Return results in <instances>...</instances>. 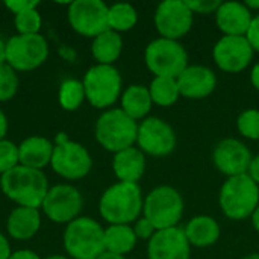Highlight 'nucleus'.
<instances>
[{
	"instance_id": "obj_1",
	"label": "nucleus",
	"mask_w": 259,
	"mask_h": 259,
	"mask_svg": "<svg viewBox=\"0 0 259 259\" xmlns=\"http://www.w3.org/2000/svg\"><path fill=\"white\" fill-rule=\"evenodd\" d=\"M144 197L138 184L117 182L99 200V214L109 225H132L143 215Z\"/></svg>"
},
{
	"instance_id": "obj_2",
	"label": "nucleus",
	"mask_w": 259,
	"mask_h": 259,
	"mask_svg": "<svg viewBox=\"0 0 259 259\" xmlns=\"http://www.w3.org/2000/svg\"><path fill=\"white\" fill-rule=\"evenodd\" d=\"M0 188L18 206L41 209L50 187L42 170L18 165L0 176Z\"/></svg>"
},
{
	"instance_id": "obj_3",
	"label": "nucleus",
	"mask_w": 259,
	"mask_h": 259,
	"mask_svg": "<svg viewBox=\"0 0 259 259\" xmlns=\"http://www.w3.org/2000/svg\"><path fill=\"white\" fill-rule=\"evenodd\" d=\"M64 249L71 259H97L105 252V228L91 217L80 215L64 231Z\"/></svg>"
},
{
	"instance_id": "obj_4",
	"label": "nucleus",
	"mask_w": 259,
	"mask_h": 259,
	"mask_svg": "<svg viewBox=\"0 0 259 259\" xmlns=\"http://www.w3.org/2000/svg\"><path fill=\"white\" fill-rule=\"evenodd\" d=\"M138 121L126 115L120 108L103 111L94 126L96 141L108 152L117 153L137 144Z\"/></svg>"
},
{
	"instance_id": "obj_5",
	"label": "nucleus",
	"mask_w": 259,
	"mask_h": 259,
	"mask_svg": "<svg viewBox=\"0 0 259 259\" xmlns=\"http://www.w3.org/2000/svg\"><path fill=\"white\" fill-rule=\"evenodd\" d=\"M219 205L229 220H247L258 208L259 185L250 179L249 175L228 178L220 188Z\"/></svg>"
},
{
	"instance_id": "obj_6",
	"label": "nucleus",
	"mask_w": 259,
	"mask_h": 259,
	"mask_svg": "<svg viewBox=\"0 0 259 259\" xmlns=\"http://www.w3.org/2000/svg\"><path fill=\"white\" fill-rule=\"evenodd\" d=\"M185 209L182 194L170 185L155 187L146 197L143 205V217H146L156 231L179 226Z\"/></svg>"
},
{
	"instance_id": "obj_7",
	"label": "nucleus",
	"mask_w": 259,
	"mask_h": 259,
	"mask_svg": "<svg viewBox=\"0 0 259 259\" xmlns=\"http://www.w3.org/2000/svg\"><path fill=\"white\" fill-rule=\"evenodd\" d=\"M87 102L97 109H111L123 93V79L114 65L94 64L82 79Z\"/></svg>"
},
{
	"instance_id": "obj_8",
	"label": "nucleus",
	"mask_w": 259,
	"mask_h": 259,
	"mask_svg": "<svg viewBox=\"0 0 259 259\" xmlns=\"http://www.w3.org/2000/svg\"><path fill=\"white\" fill-rule=\"evenodd\" d=\"M50 167L58 176L67 181H79L90 175L93 158L85 146L70 140L67 134L59 132L53 143Z\"/></svg>"
},
{
	"instance_id": "obj_9",
	"label": "nucleus",
	"mask_w": 259,
	"mask_h": 259,
	"mask_svg": "<svg viewBox=\"0 0 259 259\" xmlns=\"http://www.w3.org/2000/svg\"><path fill=\"white\" fill-rule=\"evenodd\" d=\"M144 62L153 77H178L190 65L185 47L179 41L161 36L146 46Z\"/></svg>"
},
{
	"instance_id": "obj_10",
	"label": "nucleus",
	"mask_w": 259,
	"mask_h": 259,
	"mask_svg": "<svg viewBox=\"0 0 259 259\" xmlns=\"http://www.w3.org/2000/svg\"><path fill=\"white\" fill-rule=\"evenodd\" d=\"M49 56L47 39L41 33L35 35H14L8 39L6 64L17 73L32 71L41 67Z\"/></svg>"
},
{
	"instance_id": "obj_11",
	"label": "nucleus",
	"mask_w": 259,
	"mask_h": 259,
	"mask_svg": "<svg viewBox=\"0 0 259 259\" xmlns=\"http://www.w3.org/2000/svg\"><path fill=\"white\" fill-rule=\"evenodd\" d=\"M176 132L170 123L159 117L149 115L138 123L137 147L149 156L165 158L176 149Z\"/></svg>"
},
{
	"instance_id": "obj_12",
	"label": "nucleus",
	"mask_w": 259,
	"mask_h": 259,
	"mask_svg": "<svg viewBox=\"0 0 259 259\" xmlns=\"http://www.w3.org/2000/svg\"><path fill=\"white\" fill-rule=\"evenodd\" d=\"M108 5L102 0H74L68 3L67 18L71 29L88 38L108 30Z\"/></svg>"
},
{
	"instance_id": "obj_13",
	"label": "nucleus",
	"mask_w": 259,
	"mask_h": 259,
	"mask_svg": "<svg viewBox=\"0 0 259 259\" xmlns=\"http://www.w3.org/2000/svg\"><path fill=\"white\" fill-rule=\"evenodd\" d=\"M83 206V199L80 191L70 184H59L50 187L47 196L41 205V211L47 219L58 225H68L77 217Z\"/></svg>"
},
{
	"instance_id": "obj_14",
	"label": "nucleus",
	"mask_w": 259,
	"mask_h": 259,
	"mask_svg": "<svg viewBox=\"0 0 259 259\" xmlns=\"http://www.w3.org/2000/svg\"><path fill=\"white\" fill-rule=\"evenodd\" d=\"M194 14L185 0H164L155 11V27L161 38L179 41L193 27Z\"/></svg>"
},
{
	"instance_id": "obj_15",
	"label": "nucleus",
	"mask_w": 259,
	"mask_h": 259,
	"mask_svg": "<svg viewBox=\"0 0 259 259\" xmlns=\"http://www.w3.org/2000/svg\"><path fill=\"white\" fill-rule=\"evenodd\" d=\"M255 50L246 36L223 35L212 49L215 65L225 73H241L253 61Z\"/></svg>"
},
{
	"instance_id": "obj_16",
	"label": "nucleus",
	"mask_w": 259,
	"mask_h": 259,
	"mask_svg": "<svg viewBox=\"0 0 259 259\" xmlns=\"http://www.w3.org/2000/svg\"><path fill=\"white\" fill-rule=\"evenodd\" d=\"M252 158L249 147L237 138H225L212 150V162L226 179L247 175Z\"/></svg>"
},
{
	"instance_id": "obj_17",
	"label": "nucleus",
	"mask_w": 259,
	"mask_h": 259,
	"mask_svg": "<svg viewBox=\"0 0 259 259\" xmlns=\"http://www.w3.org/2000/svg\"><path fill=\"white\" fill-rule=\"evenodd\" d=\"M191 246L181 226L156 231L147 241L149 259H190Z\"/></svg>"
},
{
	"instance_id": "obj_18",
	"label": "nucleus",
	"mask_w": 259,
	"mask_h": 259,
	"mask_svg": "<svg viewBox=\"0 0 259 259\" xmlns=\"http://www.w3.org/2000/svg\"><path fill=\"white\" fill-rule=\"evenodd\" d=\"M181 97L190 100H202L209 97L217 87V76L206 65H188L178 77Z\"/></svg>"
},
{
	"instance_id": "obj_19",
	"label": "nucleus",
	"mask_w": 259,
	"mask_h": 259,
	"mask_svg": "<svg viewBox=\"0 0 259 259\" xmlns=\"http://www.w3.org/2000/svg\"><path fill=\"white\" fill-rule=\"evenodd\" d=\"M214 15L220 32L229 36H246L253 20L244 2H222Z\"/></svg>"
},
{
	"instance_id": "obj_20",
	"label": "nucleus",
	"mask_w": 259,
	"mask_h": 259,
	"mask_svg": "<svg viewBox=\"0 0 259 259\" xmlns=\"http://www.w3.org/2000/svg\"><path fill=\"white\" fill-rule=\"evenodd\" d=\"M112 170L118 182L138 184L146 171V155L137 146L117 152L112 158Z\"/></svg>"
},
{
	"instance_id": "obj_21",
	"label": "nucleus",
	"mask_w": 259,
	"mask_h": 259,
	"mask_svg": "<svg viewBox=\"0 0 259 259\" xmlns=\"http://www.w3.org/2000/svg\"><path fill=\"white\" fill-rule=\"evenodd\" d=\"M41 228V212L35 208L17 206L6 220V232L11 238L26 241L33 238Z\"/></svg>"
},
{
	"instance_id": "obj_22",
	"label": "nucleus",
	"mask_w": 259,
	"mask_h": 259,
	"mask_svg": "<svg viewBox=\"0 0 259 259\" xmlns=\"http://www.w3.org/2000/svg\"><path fill=\"white\" fill-rule=\"evenodd\" d=\"M53 155V143L39 135L27 137L18 144V159L20 165L42 170L44 167L50 165Z\"/></svg>"
},
{
	"instance_id": "obj_23",
	"label": "nucleus",
	"mask_w": 259,
	"mask_h": 259,
	"mask_svg": "<svg viewBox=\"0 0 259 259\" xmlns=\"http://www.w3.org/2000/svg\"><path fill=\"white\" fill-rule=\"evenodd\" d=\"M184 231L190 246L199 249H206L214 246L222 235L219 222L206 214L194 215L193 219H190Z\"/></svg>"
},
{
	"instance_id": "obj_24",
	"label": "nucleus",
	"mask_w": 259,
	"mask_h": 259,
	"mask_svg": "<svg viewBox=\"0 0 259 259\" xmlns=\"http://www.w3.org/2000/svg\"><path fill=\"white\" fill-rule=\"evenodd\" d=\"M153 102L149 93V87L132 83L123 90L120 97V109L135 121H143L149 117Z\"/></svg>"
},
{
	"instance_id": "obj_25",
	"label": "nucleus",
	"mask_w": 259,
	"mask_h": 259,
	"mask_svg": "<svg viewBox=\"0 0 259 259\" xmlns=\"http://www.w3.org/2000/svg\"><path fill=\"white\" fill-rule=\"evenodd\" d=\"M123 52V38L121 33H117L111 29L102 32L91 42V55L96 59V64L114 65Z\"/></svg>"
},
{
	"instance_id": "obj_26",
	"label": "nucleus",
	"mask_w": 259,
	"mask_h": 259,
	"mask_svg": "<svg viewBox=\"0 0 259 259\" xmlns=\"http://www.w3.org/2000/svg\"><path fill=\"white\" fill-rule=\"evenodd\" d=\"M138 243V238L131 225H109L105 229V250L115 255L131 253Z\"/></svg>"
},
{
	"instance_id": "obj_27",
	"label": "nucleus",
	"mask_w": 259,
	"mask_h": 259,
	"mask_svg": "<svg viewBox=\"0 0 259 259\" xmlns=\"http://www.w3.org/2000/svg\"><path fill=\"white\" fill-rule=\"evenodd\" d=\"M149 93L153 105L168 108L181 99V91L176 77H153L149 85Z\"/></svg>"
},
{
	"instance_id": "obj_28",
	"label": "nucleus",
	"mask_w": 259,
	"mask_h": 259,
	"mask_svg": "<svg viewBox=\"0 0 259 259\" xmlns=\"http://www.w3.org/2000/svg\"><path fill=\"white\" fill-rule=\"evenodd\" d=\"M138 23V12L131 3H114L108 8V29L121 33L134 29Z\"/></svg>"
},
{
	"instance_id": "obj_29",
	"label": "nucleus",
	"mask_w": 259,
	"mask_h": 259,
	"mask_svg": "<svg viewBox=\"0 0 259 259\" xmlns=\"http://www.w3.org/2000/svg\"><path fill=\"white\" fill-rule=\"evenodd\" d=\"M85 90L83 83L79 79H65L61 82L58 90V102L64 111L73 112L82 106L85 102Z\"/></svg>"
},
{
	"instance_id": "obj_30",
	"label": "nucleus",
	"mask_w": 259,
	"mask_h": 259,
	"mask_svg": "<svg viewBox=\"0 0 259 259\" xmlns=\"http://www.w3.org/2000/svg\"><path fill=\"white\" fill-rule=\"evenodd\" d=\"M237 129L241 134V137L258 141L259 140V109L250 108L243 112H240L237 118Z\"/></svg>"
},
{
	"instance_id": "obj_31",
	"label": "nucleus",
	"mask_w": 259,
	"mask_h": 259,
	"mask_svg": "<svg viewBox=\"0 0 259 259\" xmlns=\"http://www.w3.org/2000/svg\"><path fill=\"white\" fill-rule=\"evenodd\" d=\"M14 24H15L18 35H35V33H39L42 18L38 9L33 8V9L14 15Z\"/></svg>"
},
{
	"instance_id": "obj_32",
	"label": "nucleus",
	"mask_w": 259,
	"mask_h": 259,
	"mask_svg": "<svg viewBox=\"0 0 259 259\" xmlns=\"http://www.w3.org/2000/svg\"><path fill=\"white\" fill-rule=\"evenodd\" d=\"M18 74L8 64L0 65V102H9L18 91Z\"/></svg>"
},
{
	"instance_id": "obj_33",
	"label": "nucleus",
	"mask_w": 259,
	"mask_h": 259,
	"mask_svg": "<svg viewBox=\"0 0 259 259\" xmlns=\"http://www.w3.org/2000/svg\"><path fill=\"white\" fill-rule=\"evenodd\" d=\"M20 165L18 144L9 140H0V176Z\"/></svg>"
},
{
	"instance_id": "obj_34",
	"label": "nucleus",
	"mask_w": 259,
	"mask_h": 259,
	"mask_svg": "<svg viewBox=\"0 0 259 259\" xmlns=\"http://www.w3.org/2000/svg\"><path fill=\"white\" fill-rule=\"evenodd\" d=\"M185 2L193 14H202V15L215 14V11L222 3L219 0H185Z\"/></svg>"
},
{
	"instance_id": "obj_35",
	"label": "nucleus",
	"mask_w": 259,
	"mask_h": 259,
	"mask_svg": "<svg viewBox=\"0 0 259 259\" xmlns=\"http://www.w3.org/2000/svg\"><path fill=\"white\" fill-rule=\"evenodd\" d=\"M132 229H134L137 238L138 240H144V241H149L156 234V228L143 215L132 225Z\"/></svg>"
},
{
	"instance_id": "obj_36",
	"label": "nucleus",
	"mask_w": 259,
	"mask_h": 259,
	"mask_svg": "<svg viewBox=\"0 0 259 259\" xmlns=\"http://www.w3.org/2000/svg\"><path fill=\"white\" fill-rule=\"evenodd\" d=\"M5 6L14 14H21L24 11H29V9H33L38 6V2L36 0H11V2H5Z\"/></svg>"
},
{
	"instance_id": "obj_37",
	"label": "nucleus",
	"mask_w": 259,
	"mask_h": 259,
	"mask_svg": "<svg viewBox=\"0 0 259 259\" xmlns=\"http://www.w3.org/2000/svg\"><path fill=\"white\" fill-rule=\"evenodd\" d=\"M246 38L249 39V42L253 47V50L259 53V14L253 15V20L250 23V27L247 30Z\"/></svg>"
},
{
	"instance_id": "obj_38",
	"label": "nucleus",
	"mask_w": 259,
	"mask_h": 259,
	"mask_svg": "<svg viewBox=\"0 0 259 259\" xmlns=\"http://www.w3.org/2000/svg\"><path fill=\"white\" fill-rule=\"evenodd\" d=\"M247 175L250 176V179L259 185V153L255 155L250 161V165H249V170H247Z\"/></svg>"
},
{
	"instance_id": "obj_39",
	"label": "nucleus",
	"mask_w": 259,
	"mask_h": 259,
	"mask_svg": "<svg viewBox=\"0 0 259 259\" xmlns=\"http://www.w3.org/2000/svg\"><path fill=\"white\" fill-rule=\"evenodd\" d=\"M9 259H41L39 255L30 249H20L12 252V255L9 256Z\"/></svg>"
},
{
	"instance_id": "obj_40",
	"label": "nucleus",
	"mask_w": 259,
	"mask_h": 259,
	"mask_svg": "<svg viewBox=\"0 0 259 259\" xmlns=\"http://www.w3.org/2000/svg\"><path fill=\"white\" fill-rule=\"evenodd\" d=\"M11 255H12V250H11L9 240L0 232V259H9Z\"/></svg>"
},
{
	"instance_id": "obj_41",
	"label": "nucleus",
	"mask_w": 259,
	"mask_h": 259,
	"mask_svg": "<svg viewBox=\"0 0 259 259\" xmlns=\"http://www.w3.org/2000/svg\"><path fill=\"white\" fill-rule=\"evenodd\" d=\"M8 127H9L8 117H6L5 112L0 109V140H5V137H6V134H8Z\"/></svg>"
},
{
	"instance_id": "obj_42",
	"label": "nucleus",
	"mask_w": 259,
	"mask_h": 259,
	"mask_svg": "<svg viewBox=\"0 0 259 259\" xmlns=\"http://www.w3.org/2000/svg\"><path fill=\"white\" fill-rule=\"evenodd\" d=\"M250 82H252L253 88L259 93V62H256L250 70Z\"/></svg>"
},
{
	"instance_id": "obj_43",
	"label": "nucleus",
	"mask_w": 259,
	"mask_h": 259,
	"mask_svg": "<svg viewBox=\"0 0 259 259\" xmlns=\"http://www.w3.org/2000/svg\"><path fill=\"white\" fill-rule=\"evenodd\" d=\"M6 46H8V39L0 36V65L6 64Z\"/></svg>"
},
{
	"instance_id": "obj_44",
	"label": "nucleus",
	"mask_w": 259,
	"mask_h": 259,
	"mask_svg": "<svg viewBox=\"0 0 259 259\" xmlns=\"http://www.w3.org/2000/svg\"><path fill=\"white\" fill-rule=\"evenodd\" d=\"M250 222H252L253 229H255V231L259 234V205H258V208L253 211V214L250 215Z\"/></svg>"
},
{
	"instance_id": "obj_45",
	"label": "nucleus",
	"mask_w": 259,
	"mask_h": 259,
	"mask_svg": "<svg viewBox=\"0 0 259 259\" xmlns=\"http://www.w3.org/2000/svg\"><path fill=\"white\" fill-rule=\"evenodd\" d=\"M244 5L249 8V11L253 14V12H258L259 14V0H246Z\"/></svg>"
},
{
	"instance_id": "obj_46",
	"label": "nucleus",
	"mask_w": 259,
	"mask_h": 259,
	"mask_svg": "<svg viewBox=\"0 0 259 259\" xmlns=\"http://www.w3.org/2000/svg\"><path fill=\"white\" fill-rule=\"evenodd\" d=\"M97 259H126L124 256H121V255H115V253H111V252H103L100 256Z\"/></svg>"
},
{
	"instance_id": "obj_47",
	"label": "nucleus",
	"mask_w": 259,
	"mask_h": 259,
	"mask_svg": "<svg viewBox=\"0 0 259 259\" xmlns=\"http://www.w3.org/2000/svg\"><path fill=\"white\" fill-rule=\"evenodd\" d=\"M46 259H71V258H68L67 255H50V256H47Z\"/></svg>"
},
{
	"instance_id": "obj_48",
	"label": "nucleus",
	"mask_w": 259,
	"mask_h": 259,
	"mask_svg": "<svg viewBox=\"0 0 259 259\" xmlns=\"http://www.w3.org/2000/svg\"><path fill=\"white\" fill-rule=\"evenodd\" d=\"M243 259H259V252H256V253H250V255H246Z\"/></svg>"
}]
</instances>
